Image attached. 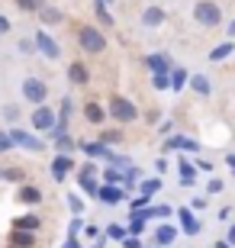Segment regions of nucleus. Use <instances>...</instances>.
<instances>
[{"label": "nucleus", "instance_id": "f257e3e1", "mask_svg": "<svg viewBox=\"0 0 235 248\" xmlns=\"http://www.w3.org/2000/svg\"><path fill=\"white\" fill-rule=\"evenodd\" d=\"M107 116L113 123H119V126H129V123L139 120V107L129 97H123V93H110L107 100Z\"/></svg>", "mask_w": 235, "mask_h": 248}, {"label": "nucleus", "instance_id": "f03ea898", "mask_svg": "<svg viewBox=\"0 0 235 248\" xmlns=\"http://www.w3.org/2000/svg\"><path fill=\"white\" fill-rule=\"evenodd\" d=\"M78 46L87 55H100V52H107V36H103V29L84 23V26H78Z\"/></svg>", "mask_w": 235, "mask_h": 248}, {"label": "nucleus", "instance_id": "7ed1b4c3", "mask_svg": "<svg viewBox=\"0 0 235 248\" xmlns=\"http://www.w3.org/2000/svg\"><path fill=\"white\" fill-rule=\"evenodd\" d=\"M193 19L206 29H216L219 23H222V10H219V3H213V0H200L197 7H193Z\"/></svg>", "mask_w": 235, "mask_h": 248}, {"label": "nucleus", "instance_id": "20e7f679", "mask_svg": "<svg viewBox=\"0 0 235 248\" xmlns=\"http://www.w3.org/2000/svg\"><path fill=\"white\" fill-rule=\"evenodd\" d=\"M19 91H23V97H26L32 107H46V100H48V84L42 81V78H26V81L19 84Z\"/></svg>", "mask_w": 235, "mask_h": 248}, {"label": "nucleus", "instance_id": "39448f33", "mask_svg": "<svg viewBox=\"0 0 235 248\" xmlns=\"http://www.w3.org/2000/svg\"><path fill=\"white\" fill-rule=\"evenodd\" d=\"M10 139H13V145L23 148V152H46V142L39 136H32V132H26V129H10Z\"/></svg>", "mask_w": 235, "mask_h": 248}, {"label": "nucleus", "instance_id": "423d86ee", "mask_svg": "<svg viewBox=\"0 0 235 248\" xmlns=\"http://www.w3.org/2000/svg\"><path fill=\"white\" fill-rule=\"evenodd\" d=\"M97 171H100V168L94 165V161H84V165L78 168V184H81L84 193H91V197H97V190H100V184H97Z\"/></svg>", "mask_w": 235, "mask_h": 248}, {"label": "nucleus", "instance_id": "0eeeda50", "mask_svg": "<svg viewBox=\"0 0 235 248\" xmlns=\"http://www.w3.org/2000/svg\"><path fill=\"white\" fill-rule=\"evenodd\" d=\"M29 123H32L39 132H52L55 123H58V113L48 110V107H32V113H29Z\"/></svg>", "mask_w": 235, "mask_h": 248}, {"label": "nucleus", "instance_id": "6e6552de", "mask_svg": "<svg viewBox=\"0 0 235 248\" xmlns=\"http://www.w3.org/2000/svg\"><path fill=\"white\" fill-rule=\"evenodd\" d=\"M32 42H36V52H42V55L48 58V62H55V58H62V46L55 42L52 36H48L46 29H39L36 36H32Z\"/></svg>", "mask_w": 235, "mask_h": 248}, {"label": "nucleus", "instance_id": "1a4fd4ad", "mask_svg": "<svg viewBox=\"0 0 235 248\" xmlns=\"http://www.w3.org/2000/svg\"><path fill=\"white\" fill-rule=\"evenodd\" d=\"M97 200H100V203H107V206H116V203L129 200V190H126V187H119V184H100Z\"/></svg>", "mask_w": 235, "mask_h": 248}, {"label": "nucleus", "instance_id": "9d476101", "mask_svg": "<svg viewBox=\"0 0 235 248\" xmlns=\"http://www.w3.org/2000/svg\"><path fill=\"white\" fill-rule=\"evenodd\" d=\"M48 171H52V181H55V184H62L64 177L74 171V158L71 155H55L52 165H48Z\"/></svg>", "mask_w": 235, "mask_h": 248}, {"label": "nucleus", "instance_id": "9b49d317", "mask_svg": "<svg viewBox=\"0 0 235 248\" xmlns=\"http://www.w3.org/2000/svg\"><path fill=\"white\" fill-rule=\"evenodd\" d=\"M42 200H46V193L39 190L36 184H19V190H16V203H23V206H39Z\"/></svg>", "mask_w": 235, "mask_h": 248}, {"label": "nucleus", "instance_id": "f8f14e48", "mask_svg": "<svg viewBox=\"0 0 235 248\" xmlns=\"http://www.w3.org/2000/svg\"><path fill=\"white\" fill-rule=\"evenodd\" d=\"M164 148H168V152H200V142L190 139V136H171L164 142Z\"/></svg>", "mask_w": 235, "mask_h": 248}, {"label": "nucleus", "instance_id": "ddd939ff", "mask_svg": "<svg viewBox=\"0 0 235 248\" xmlns=\"http://www.w3.org/2000/svg\"><path fill=\"white\" fill-rule=\"evenodd\" d=\"M177 219H181V229H184V235H200V219L193 216V210L181 206V210H177Z\"/></svg>", "mask_w": 235, "mask_h": 248}, {"label": "nucleus", "instance_id": "4468645a", "mask_svg": "<svg viewBox=\"0 0 235 248\" xmlns=\"http://www.w3.org/2000/svg\"><path fill=\"white\" fill-rule=\"evenodd\" d=\"M13 229H19V232H39V229H42V216H36V213H23V216L13 219Z\"/></svg>", "mask_w": 235, "mask_h": 248}, {"label": "nucleus", "instance_id": "2eb2a0df", "mask_svg": "<svg viewBox=\"0 0 235 248\" xmlns=\"http://www.w3.org/2000/svg\"><path fill=\"white\" fill-rule=\"evenodd\" d=\"M68 81H71L74 87H84V84L91 81V71H87V64H84V62H71V64H68Z\"/></svg>", "mask_w": 235, "mask_h": 248}, {"label": "nucleus", "instance_id": "dca6fc26", "mask_svg": "<svg viewBox=\"0 0 235 248\" xmlns=\"http://www.w3.org/2000/svg\"><path fill=\"white\" fill-rule=\"evenodd\" d=\"M145 68L152 74H158V71H171L174 64H171V58L164 55V52H152V55H145Z\"/></svg>", "mask_w": 235, "mask_h": 248}, {"label": "nucleus", "instance_id": "f3484780", "mask_svg": "<svg viewBox=\"0 0 235 248\" xmlns=\"http://www.w3.org/2000/svg\"><path fill=\"white\" fill-rule=\"evenodd\" d=\"M10 245L13 248H32L36 245V232H19V229H10Z\"/></svg>", "mask_w": 235, "mask_h": 248}, {"label": "nucleus", "instance_id": "a211bd4d", "mask_svg": "<svg viewBox=\"0 0 235 248\" xmlns=\"http://www.w3.org/2000/svg\"><path fill=\"white\" fill-rule=\"evenodd\" d=\"M164 23V10L161 7H145L142 10V26L145 29H155V26H161Z\"/></svg>", "mask_w": 235, "mask_h": 248}, {"label": "nucleus", "instance_id": "6ab92c4d", "mask_svg": "<svg viewBox=\"0 0 235 248\" xmlns=\"http://www.w3.org/2000/svg\"><path fill=\"white\" fill-rule=\"evenodd\" d=\"M177 174H181V187H193V181H197V165H193V161H187V158H181Z\"/></svg>", "mask_w": 235, "mask_h": 248}, {"label": "nucleus", "instance_id": "aec40b11", "mask_svg": "<svg viewBox=\"0 0 235 248\" xmlns=\"http://www.w3.org/2000/svg\"><path fill=\"white\" fill-rule=\"evenodd\" d=\"M84 120L94 123V126H103V120H107V110L100 107V103H84Z\"/></svg>", "mask_w": 235, "mask_h": 248}, {"label": "nucleus", "instance_id": "412c9836", "mask_svg": "<svg viewBox=\"0 0 235 248\" xmlns=\"http://www.w3.org/2000/svg\"><path fill=\"white\" fill-rule=\"evenodd\" d=\"M174 239H177V229H174V226H168V222H161V226L155 229V245H158V248L171 245Z\"/></svg>", "mask_w": 235, "mask_h": 248}, {"label": "nucleus", "instance_id": "4be33fe9", "mask_svg": "<svg viewBox=\"0 0 235 248\" xmlns=\"http://www.w3.org/2000/svg\"><path fill=\"white\" fill-rule=\"evenodd\" d=\"M190 91L200 93V97H209L213 93V84H209L206 74H190Z\"/></svg>", "mask_w": 235, "mask_h": 248}, {"label": "nucleus", "instance_id": "5701e85b", "mask_svg": "<svg viewBox=\"0 0 235 248\" xmlns=\"http://www.w3.org/2000/svg\"><path fill=\"white\" fill-rule=\"evenodd\" d=\"M62 19H64V13L58 7H42L39 10V23H42V26H58Z\"/></svg>", "mask_w": 235, "mask_h": 248}, {"label": "nucleus", "instance_id": "b1692460", "mask_svg": "<svg viewBox=\"0 0 235 248\" xmlns=\"http://www.w3.org/2000/svg\"><path fill=\"white\" fill-rule=\"evenodd\" d=\"M94 13H97V23H100V26H107V29L116 23V19H113V13H110V7L103 3V0H94Z\"/></svg>", "mask_w": 235, "mask_h": 248}, {"label": "nucleus", "instance_id": "393cba45", "mask_svg": "<svg viewBox=\"0 0 235 248\" xmlns=\"http://www.w3.org/2000/svg\"><path fill=\"white\" fill-rule=\"evenodd\" d=\"M55 142V148H58V155H71L74 148H78V142H74L71 136H68V132H64V136H48Z\"/></svg>", "mask_w": 235, "mask_h": 248}, {"label": "nucleus", "instance_id": "a878e982", "mask_svg": "<svg viewBox=\"0 0 235 248\" xmlns=\"http://www.w3.org/2000/svg\"><path fill=\"white\" fill-rule=\"evenodd\" d=\"M136 184H142V171H139L136 165H126V168H123V187L132 190Z\"/></svg>", "mask_w": 235, "mask_h": 248}, {"label": "nucleus", "instance_id": "bb28decb", "mask_svg": "<svg viewBox=\"0 0 235 248\" xmlns=\"http://www.w3.org/2000/svg\"><path fill=\"white\" fill-rule=\"evenodd\" d=\"M97 142H103L107 148H113V145H119V142H126V136H123V129H103Z\"/></svg>", "mask_w": 235, "mask_h": 248}, {"label": "nucleus", "instance_id": "cd10ccee", "mask_svg": "<svg viewBox=\"0 0 235 248\" xmlns=\"http://www.w3.org/2000/svg\"><path fill=\"white\" fill-rule=\"evenodd\" d=\"M232 52H235V42L229 39V42H222V46H216L213 52H209V62H213V64H216V62H226Z\"/></svg>", "mask_w": 235, "mask_h": 248}, {"label": "nucleus", "instance_id": "c85d7f7f", "mask_svg": "<svg viewBox=\"0 0 235 248\" xmlns=\"http://www.w3.org/2000/svg\"><path fill=\"white\" fill-rule=\"evenodd\" d=\"M184 84H190V74L187 68H171V91H184Z\"/></svg>", "mask_w": 235, "mask_h": 248}, {"label": "nucleus", "instance_id": "c756f323", "mask_svg": "<svg viewBox=\"0 0 235 248\" xmlns=\"http://www.w3.org/2000/svg\"><path fill=\"white\" fill-rule=\"evenodd\" d=\"M3 181H10V184H23V181H26V171H23L19 165L3 168Z\"/></svg>", "mask_w": 235, "mask_h": 248}, {"label": "nucleus", "instance_id": "7c9ffc66", "mask_svg": "<svg viewBox=\"0 0 235 248\" xmlns=\"http://www.w3.org/2000/svg\"><path fill=\"white\" fill-rule=\"evenodd\" d=\"M103 184H119L123 187V168H116V165L103 168Z\"/></svg>", "mask_w": 235, "mask_h": 248}, {"label": "nucleus", "instance_id": "2f4dec72", "mask_svg": "<svg viewBox=\"0 0 235 248\" xmlns=\"http://www.w3.org/2000/svg\"><path fill=\"white\" fill-rule=\"evenodd\" d=\"M71 110H74L71 97H64V100H62V110H58V126L68 129V123H71Z\"/></svg>", "mask_w": 235, "mask_h": 248}, {"label": "nucleus", "instance_id": "473e14b6", "mask_svg": "<svg viewBox=\"0 0 235 248\" xmlns=\"http://www.w3.org/2000/svg\"><path fill=\"white\" fill-rule=\"evenodd\" d=\"M158 190H161V177H148L139 184V193H145V197H155Z\"/></svg>", "mask_w": 235, "mask_h": 248}, {"label": "nucleus", "instance_id": "72a5a7b5", "mask_svg": "<svg viewBox=\"0 0 235 248\" xmlns=\"http://www.w3.org/2000/svg\"><path fill=\"white\" fill-rule=\"evenodd\" d=\"M152 84H155V91H171V71L152 74Z\"/></svg>", "mask_w": 235, "mask_h": 248}, {"label": "nucleus", "instance_id": "f704fd0d", "mask_svg": "<svg viewBox=\"0 0 235 248\" xmlns=\"http://www.w3.org/2000/svg\"><path fill=\"white\" fill-rule=\"evenodd\" d=\"M126 232H129V235H142V232H145V219H139L136 213H129V226H126Z\"/></svg>", "mask_w": 235, "mask_h": 248}, {"label": "nucleus", "instance_id": "c9c22d12", "mask_svg": "<svg viewBox=\"0 0 235 248\" xmlns=\"http://www.w3.org/2000/svg\"><path fill=\"white\" fill-rule=\"evenodd\" d=\"M19 10H26V13H39V10L46 7V0H16Z\"/></svg>", "mask_w": 235, "mask_h": 248}, {"label": "nucleus", "instance_id": "e433bc0d", "mask_svg": "<svg viewBox=\"0 0 235 248\" xmlns=\"http://www.w3.org/2000/svg\"><path fill=\"white\" fill-rule=\"evenodd\" d=\"M152 203V197H145V193H139V197H129V213H136V210H145Z\"/></svg>", "mask_w": 235, "mask_h": 248}, {"label": "nucleus", "instance_id": "4c0bfd02", "mask_svg": "<svg viewBox=\"0 0 235 248\" xmlns=\"http://www.w3.org/2000/svg\"><path fill=\"white\" fill-rule=\"evenodd\" d=\"M171 206H168V203H155L152 206V219H168V216H171Z\"/></svg>", "mask_w": 235, "mask_h": 248}, {"label": "nucleus", "instance_id": "58836bf2", "mask_svg": "<svg viewBox=\"0 0 235 248\" xmlns=\"http://www.w3.org/2000/svg\"><path fill=\"white\" fill-rule=\"evenodd\" d=\"M68 210H71L74 216H81V213H84V200H81V197H74V193H68Z\"/></svg>", "mask_w": 235, "mask_h": 248}, {"label": "nucleus", "instance_id": "ea45409f", "mask_svg": "<svg viewBox=\"0 0 235 248\" xmlns=\"http://www.w3.org/2000/svg\"><path fill=\"white\" fill-rule=\"evenodd\" d=\"M3 120H7V123L19 120V107H16V103H7V107H3Z\"/></svg>", "mask_w": 235, "mask_h": 248}, {"label": "nucleus", "instance_id": "a19ab883", "mask_svg": "<svg viewBox=\"0 0 235 248\" xmlns=\"http://www.w3.org/2000/svg\"><path fill=\"white\" fill-rule=\"evenodd\" d=\"M126 235H129V232L123 229V226H107V239H116V242H123Z\"/></svg>", "mask_w": 235, "mask_h": 248}, {"label": "nucleus", "instance_id": "79ce46f5", "mask_svg": "<svg viewBox=\"0 0 235 248\" xmlns=\"http://www.w3.org/2000/svg\"><path fill=\"white\" fill-rule=\"evenodd\" d=\"M10 148H16V145H13L10 132H3V129H0V152H10Z\"/></svg>", "mask_w": 235, "mask_h": 248}, {"label": "nucleus", "instance_id": "37998d69", "mask_svg": "<svg viewBox=\"0 0 235 248\" xmlns=\"http://www.w3.org/2000/svg\"><path fill=\"white\" fill-rule=\"evenodd\" d=\"M84 229V222H81V216H74L71 219V226H68V235H74V239H78V232Z\"/></svg>", "mask_w": 235, "mask_h": 248}, {"label": "nucleus", "instance_id": "c03bdc74", "mask_svg": "<svg viewBox=\"0 0 235 248\" xmlns=\"http://www.w3.org/2000/svg\"><path fill=\"white\" fill-rule=\"evenodd\" d=\"M123 248H145V245H142L139 235H126V239H123Z\"/></svg>", "mask_w": 235, "mask_h": 248}, {"label": "nucleus", "instance_id": "a18cd8bd", "mask_svg": "<svg viewBox=\"0 0 235 248\" xmlns=\"http://www.w3.org/2000/svg\"><path fill=\"white\" fill-rule=\"evenodd\" d=\"M219 190H222V181H219V177H209V184H206V193L213 197V193H219Z\"/></svg>", "mask_w": 235, "mask_h": 248}, {"label": "nucleus", "instance_id": "49530a36", "mask_svg": "<svg viewBox=\"0 0 235 248\" xmlns=\"http://www.w3.org/2000/svg\"><path fill=\"white\" fill-rule=\"evenodd\" d=\"M19 52H29V55H32V52H36V42H32V39H26V42H19Z\"/></svg>", "mask_w": 235, "mask_h": 248}, {"label": "nucleus", "instance_id": "de8ad7c7", "mask_svg": "<svg viewBox=\"0 0 235 248\" xmlns=\"http://www.w3.org/2000/svg\"><path fill=\"white\" fill-rule=\"evenodd\" d=\"M145 120L152 123V126H158V120H161V110H148V116H145Z\"/></svg>", "mask_w": 235, "mask_h": 248}, {"label": "nucleus", "instance_id": "09e8293b", "mask_svg": "<svg viewBox=\"0 0 235 248\" xmlns=\"http://www.w3.org/2000/svg\"><path fill=\"white\" fill-rule=\"evenodd\" d=\"M7 32H10V19L0 13V36H7Z\"/></svg>", "mask_w": 235, "mask_h": 248}, {"label": "nucleus", "instance_id": "8fccbe9b", "mask_svg": "<svg viewBox=\"0 0 235 248\" xmlns=\"http://www.w3.org/2000/svg\"><path fill=\"white\" fill-rule=\"evenodd\" d=\"M62 248H84V245H81V242H78V239H74V235H68V242H64Z\"/></svg>", "mask_w": 235, "mask_h": 248}, {"label": "nucleus", "instance_id": "3c124183", "mask_svg": "<svg viewBox=\"0 0 235 248\" xmlns=\"http://www.w3.org/2000/svg\"><path fill=\"white\" fill-rule=\"evenodd\" d=\"M97 232H100L97 226H84V235H87V239H97Z\"/></svg>", "mask_w": 235, "mask_h": 248}, {"label": "nucleus", "instance_id": "603ef678", "mask_svg": "<svg viewBox=\"0 0 235 248\" xmlns=\"http://www.w3.org/2000/svg\"><path fill=\"white\" fill-rule=\"evenodd\" d=\"M155 168H158V177H161L164 171H168V161H164V158H158V161H155Z\"/></svg>", "mask_w": 235, "mask_h": 248}, {"label": "nucleus", "instance_id": "864d4df0", "mask_svg": "<svg viewBox=\"0 0 235 248\" xmlns=\"http://www.w3.org/2000/svg\"><path fill=\"white\" fill-rule=\"evenodd\" d=\"M197 171H206V174H213V161H200Z\"/></svg>", "mask_w": 235, "mask_h": 248}, {"label": "nucleus", "instance_id": "5fc2aeb1", "mask_svg": "<svg viewBox=\"0 0 235 248\" xmlns=\"http://www.w3.org/2000/svg\"><path fill=\"white\" fill-rule=\"evenodd\" d=\"M226 242H229V245H235V226H229V235H226Z\"/></svg>", "mask_w": 235, "mask_h": 248}, {"label": "nucleus", "instance_id": "6e6d98bb", "mask_svg": "<svg viewBox=\"0 0 235 248\" xmlns=\"http://www.w3.org/2000/svg\"><path fill=\"white\" fill-rule=\"evenodd\" d=\"M226 32H229V39H232V42H235V19H232V23H229V26H226Z\"/></svg>", "mask_w": 235, "mask_h": 248}, {"label": "nucleus", "instance_id": "4d7b16f0", "mask_svg": "<svg viewBox=\"0 0 235 248\" xmlns=\"http://www.w3.org/2000/svg\"><path fill=\"white\" fill-rule=\"evenodd\" d=\"M226 165H229V168L235 171V152H229V155H226Z\"/></svg>", "mask_w": 235, "mask_h": 248}, {"label": "nucleus", "instance_id": "13d9d810", "mask_svg": "<svg viewBox=\"0 0 235 248\" xmlns=\"http://www.w3.org/2000/svg\"><path fill=\"white\" fill-rule=\"evenodd\" d=\"M216 248H229V242H226V239H222V242H216Z\"/></svg>", "mask_w": 235, "mask_h": 248}, {"label": "nucleus", "instance_id": "bf43d9fd", "mask_svg": "<svg viewBox=\"0 0 235 248\" xmlns=\"http://www.w3.org/2000/svg\"><path fill=\"white\" fill-rule=\"evenodd\" d=\"M103 245H107V239H100V242H97V245H94V248H103Z\"/></svg>", "mask_w": 235, "mask_h": 248}, {"label": "nucleus", "instance_id": "052dcab7", "mask_svg": "<svg viewBox=\"0 0 235 248\" xmlns=\"http://www.w3.org/2000/svg\"><path fill=\"white\" fill-rule=\"evenodd\" d=\"M0 181H3V168H0Z\"/></svg>", "mask_w": 235, "mask_h": 248}, {"label": "nucleus", "instance_id": "680f3d73", "mask_svg": "<svg viewBox=\"0 0 235 248\" xmlns=\"http://www.w3.org/2000/svg\"><path fill=\"white\" fill-rule=\"evenodd\" d=\"M103 3H107V7H110V3H113V0H103Z\"/></svg>", "mask_w": 235, "mask_h": 248}, {"label": "nucleus", "instance_id": "e2e57ef3", "mask_svg": "<svg viewBox=\"0 0 235 248\" xmlns=\"http://www.w3.org/2000/svg\"><path fill=\"white\" fill-rule=\"evenodd\" d=\"M155 248H158V245H155Z\"/></svg>", "mask_w": 235, "mask_h": 248}]
</instances>
